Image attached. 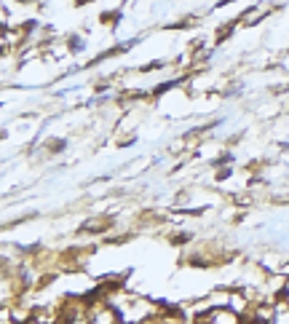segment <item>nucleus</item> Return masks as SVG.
<instances>
[{
	"label": "nucleus",
	"mask_w": 289,
	"mask_h": 324,
	"mask_svg": "<svg viewBox=\"0 0 289 324\" xmlns=\"http://www.w3.org/2000/svg\"><path fill=\"white\" fill-rule=\"evenodd\" d=\"M19 3H35V0H19Z\"/></svg>",
	"instance_id": "obj_8"
},
{
	"label": "nucleus",
	"mask_w": 289,
	"mask_h": 324,
	"mask_svg": "<svg viewBox=\"0 0 289 324\" xmlns=\"http://www.w3.org/2000/svg\"><path fill=\"white\" fill-rule=\"evenodd\" d=\"M89 3H94V0H75V6H89Z\"/></svg>",
	"instance_id": "obj_7"
},
{
	"label": "nucleus",
	"mask_w": 289,
	"mask_h": 324,
	"mask_svg": "<svg viewBox=\"0 0 289 324\" xmlns=\"http://www.w3.org/2000/svg\"><path fill=\"white\" fill-rule=\"evenodd\" d=\"M231 3H236V0H217L214 8H222V6H231Z\"/></svg>",
	"instance_id": "obj_6"
},
{
	"label": "nucleus",
	"mask_w": 289,
	"mask_h": 324,
	"mask_svg": "<svg viewBox=\"0 0 289 324\" xmlns=\"http://www.w3.org/2000/svg\"><path fill=\"white\" fill-rule=\"evenodd\" d=\"M120 22H123V14H120V8L115 11H105V14H99V25H107V27H118Z\"/></svg>",
	"instance_id": "obj_2"
},
{
	"label": "nucleus",
	"mask_w": 289,
	"mask_h": 324,
	"mask_svg": "<svg viewBox=\"0 0 289 324\" xmlns=\"http://www.w3.org/2000/svg\"><path fill=\"white\" fill-rule=\"evenodd\" d=\"M67 49H70V54L83 51V38L80 35H67Z\"/></svg>",
	"instance_id": "obj_3"
},
{
	"label": "nucleus",
	"mask_w": 289,
	"mask_h": 324,
	"mask_svg": "<svg viewBox=\"0 0 289 324\" xmlns=\"http://www.w3.org/2000/svg\"><path fill=\"white\" fill-rule=\"evenodd\" d=\"M228 177H233V164H231V166H222V169L214 174V183H225Z\"/></svg>",
	"instance_id": "obj_5"
},
{
	"label": "nucleus",
	"mask_w": 289,
	"mask_h": 324,
	"mask_svg": "<svg viewBox=\"0 0 289 324\" xmlns=\"http://www.w3.org/2000/svg\"><path fill=\"white\" fill-rule=\"evenodd\" d=\"M113 225H115L113 214H94V217H89V220L80 222L78 233H91V236H96V233H107Z\"/></svg>",
	"instance_id": "obj_1"
},
{
	"label": "nucleus",
	"mask_w": 289,
	"mask_h": 324,
	"mask_svg": "<svg viewBox=\"0 0 289 324\" xmlns=\"http://www.w3.org/2000/svg\"><path fill=\"white\" fill-rule=\"evenodd\" d=\"M43 148H46V153H62V150L67 148V142H65V139H48Z\"/></svg>",
	"instance_id": "obj_4"
}]
</instances>
